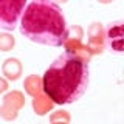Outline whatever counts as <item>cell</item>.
<instances>
[{
  "instance_id": "7a4b0ae2",
  "label": "cell",
  "mask_w": 124,
  "mask_h": 124,
  "mask_svg": "<svg viewBox=\"0 0 124 124\" xmlns=\"http://www.w3.org/2000/svg\"><path fill=\"white\" fill-rule=\"evenodd\" d=\"M20 33L31 42L48 46H61L68 37L65 16L51 0L28 3L20 20Z\"/></svg>"
},
{
  "instance_id": "277c9868",
  "label": "cell",
  "mask_w": 124,
  "mask_h": 124,
  "mask_svg": "<svg viewBox=\"0 0 124 124\" xmlns=\"http://www.w3.org/2000/svg\"><path fill=\"white\" fill-rule=\"evenodd\" d=\"M107 48L115 54H124V19L108 23L106 28Z\"/></svg>"
},
{
  "instance_id": "6da1fadb",
  "label": "cell",
  "mask_w": 124,
  "mask_h": 124,
  "mask_svg": "<svg viewBox=\"0 0 124 124\" xmlns=\"http://www.w3.org/2000/svg\"><path fill=\"white\" fill-rule=\"evenodd\" d=\"M90 82L88 62L79 54L67 51L56 57L45 70L42 87L50 99L56 104H71L87 92Z\"/></svg>"
},
{
  "instance_id": "5b68a950",
  "label": "cell",
  "mask_w": 124,
  "mask_h": 124,
  "mask_svg": "<svg viewBox=\"0 0 124 124\" xmlns=\"http://www.w3.org/2000/svg\"><path fill=\"white\" fill-rule=\"evenodd\" d=\"M0 37H2V42H0L2 50H3V51H8V50L14 45V39L11 37V36H8V34H2Z\"/></svg>"
},
{
  "instance_id": "3957f363",
  "label": "cell",
  "mask_w": 124,
  "mask_h": 124,
  "mask_svg": "<svg viewBox=\"0 0 124 124\" xmlns=\"http://www.w3.org/2000/svg\"><path fill=\"white\" fill-rule=\"evenodd\" d=\"M28 3L23 0H2L0 2V26L5 30H14L16 25L22 20ZM20 25V23H19Z\"/></svg>"
}]
</instances>
